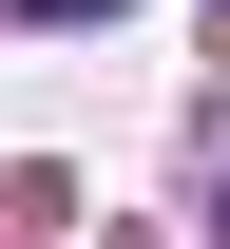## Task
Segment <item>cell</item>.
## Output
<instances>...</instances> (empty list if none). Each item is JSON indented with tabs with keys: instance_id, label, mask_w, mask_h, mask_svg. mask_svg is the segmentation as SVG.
<instances>
[{
	"instance_id": "1",
	"label": "cell",
	"mask_w": 230,
	"mask_h": 249,
	"mask_svg": "<svg viewBox=\"0 0 230 249\" xmlns=\"http://www.w3.org/2000/svg\"><path fill=\"white\" fill-rule=\"evenodd\" d=\"M19 19H115V0H19Z\"/></svg>"
},
{
	"instance_id": "2",
	"label": "cell",
	"mask_w": 230,
	"mask_h": 249,
	"mask_svg": "<svg viewBox=\"0 0 230 249\" xmlns=\"http://www.w3.org/2000/svg\"><path fill=\"white\" fill-rule=\"evenodd\" d=\"M211 19H230V0H211Z\"/></svg>"
}]
</instances>
